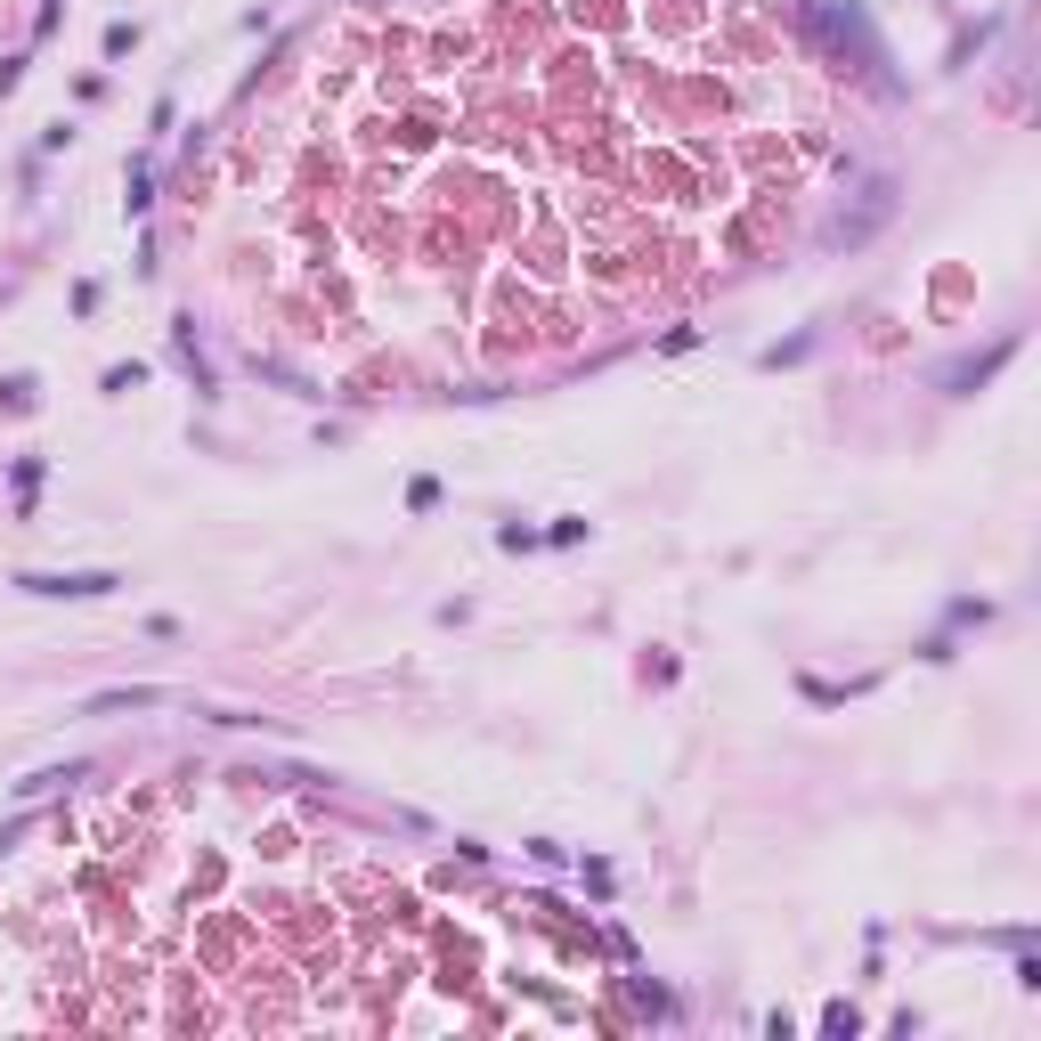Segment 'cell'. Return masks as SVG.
Returning <instances> with one entry per match:
<instances>
[{
	"label": "cell",
	"instance_id": "6da1fadb",
	"mask_svg": "<svg viewBox=\"0 0 1041 1041\" xmlns=\"http://www.w3.org/2000/svg\"><path fill=\"white\" fill-rule=\"evenodd\" d=\"M25 586H33V594H106L114 578H106V570H90V578H25Z\"/></svg>",
	"mask_w": 1041,
	"mask_h": 1041
}]
</instances>
